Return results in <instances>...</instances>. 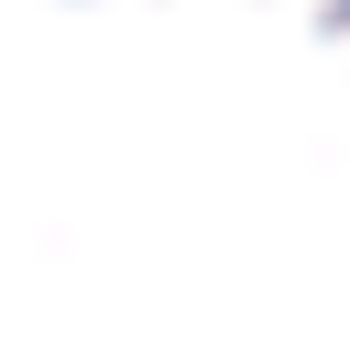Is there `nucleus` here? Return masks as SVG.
I'll return each mask as SVG.
<instances>
[{
    "instance_id": "1",
    "label": "nucleus",
    "mask_w": 350,
    "mask_h": 340,
    "mask_svg": "<svg viewBox=\"0 0 350 340\" xmlns=\"http://www.w3.org/2000/svg\"><path fill=\"white\" fill-rule=\"evenodd\" d=\"M0 340H350V0H0Z\"/></svg>"
}]
</instances>
